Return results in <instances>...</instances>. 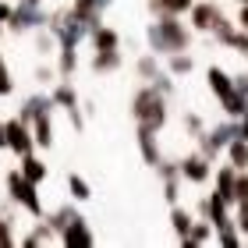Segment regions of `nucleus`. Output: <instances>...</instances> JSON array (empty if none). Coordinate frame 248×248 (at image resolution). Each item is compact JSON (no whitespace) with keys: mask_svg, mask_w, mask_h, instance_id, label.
<instances>
[{"mask_svg":"<svg viewBox=\"0 0 248 248\" xmlns=\"http://www.w3.org/2000/svg\"><path fill=\"white\" fill-rule=\"evenodd\" d=\"M57 234L50 231V223H36V231H29L25 238H18L21 245H29V248H36V245H46V241H53Z\"/></svg>","mask_w":248,"mask_h":248,"instance_id":"31","label":"nucleus"},{"mask_svg":"<svg viewBox=\"0 0 248 248\" xmlns=\"http://www.w3.org/2000/svg\"><path fill=\"white\" fill-rule=\"evenodd\" d=\"M4 25L11 32H36L46 29V7L43 4H29V0H18V7H11V15Z\"/></svg>","mask_w":248,"mask_h":248,"instance_id":"5","label":"nucleus"},{"mask_svg":"<svg viewBox=\"0 0 248 248\" xmlns=\"http://www.w3.org/2000/svg\"><path fill=\"white\" fill-rule=\"evenodd\" d=\"M156 174H160V181H163V199L170 202H181V188H185V177L181 170H177V163L174 160H160L156 163Z\"/></svg>","mask_w":248,"mask_h":248,"instance_id":"9","label":"nucleus"},{"mask_svg":"<svg viewBox=\"0 0 248 248\" xmlns=\"http://www.w3.org/2000/svg\"><path fill=\"white\" fill-rule=\"evenodd\" d=\"M206 85H209V93L217 96L220 103L234 93V78H231V71H223L220 64H209V67H206Z\"/></svg>","mask_w":248,"mask_h":248,"instance_id":"12","label":"nucleus"},{"mask_svg":"<svg viewBox=\"0 0 248 248\" xmlns=\"http://www.w3.org/2000/svg\"><path fill=\"white\" fill-rule=\"evenodd\" d=\"M167 103H170V99L160 96L149 82L139 85V89L131 93V121H135V128H145V131H156V135H160V131L167 128V121H170Z\"/></svg>","mask_w":248,"mask_h":248,"instance_id":"2","label":"nucleus"},{"mask_svg":"<svg viewBox=\"0 0 248 248\" xmlns=\"http://www.w3.org/2000/svg\"><path fill=\"white\" fill-rule=\"evenodd\" d=\"M15 223H11V217H0V248H15L18 245V238H15Z\"/></svg>","mask_w":248,"mask_h":248,"instance_id":"37","label":"nucleus"},{"mask_svg":"<svg viewBox=\"0 0 248 248\" xmlns=\"http://www.w3.org/2000/svg\"><path fill=\"white\" fill-rule=\"evenodd\" d=\"M234 206H248V170H238L234 177Z\"/></svg>","mask_w":248,"mask_h":248,"instance_id":"35","label":"nucleus"},{"mask_svg":"<svg viewBox=\"0 0 248 248\" xmlns=\"http://www.w3.org/2000/svg\"><path fill=\"white\" fill-rule=\"evenodd\" d=\"M195 4V0H149V15L160 18V15H188V7Z\"/></svg>","mask_w":248,"mask_h":248,"instance_id":"23","label":"nucleus"},{"mask_svg":"<svg viewBox=\"0 0 248 248\" xmlns=\"http://www.w3.org/2000/svg\"><path fill=\"white\" fill-rule=\"evenodd\" d=\"M191 36H195V32L177 15H160V18H153L149 25H145V43H149V50L156 57H170L177 50H188Z\"/></svg>","mask_w":248,"mask_h":248,"instance_id":"1","label":"nucleus"},{"mask_svg":"<svg viewBox=\"0 0 248 248\" xmlns=\"http://www.w3.org/2000/svg\"><path fill=\"white\" fill-rule=\"evenodd\" d=\"M231 78H234V93H241L248 99V75L241 71V75H231Z\"/></svg>","mask_w":248,"mask_h":248,"instance_id":"40","label":"nucleus"},{"mask_svg":"<svg viewBox=\"0 0 248 248\" xmlns=\"http://www.w3.org/2000/svg\"><path fill=\"white\" fill-rule=\"evenodd\" d=\"M18 170H21V177H29L32 185H43V181H46V163H43L36 153H25V156H21V167H18Z\"/></svg>","mask_w":248,"mask_h":248,"instance_id":"20","label":"nucleus"},{"mask_svg":"<svg viewBox=\"0 0 248 248\" xmlns=\"http://www.w3.org/2000/svg\"><path fill=\"white\" fill-rule=\"evenodd\" d=\"M93 4H96V7H99V11H107V7H110V4H114V0H93Z\"/></svg>","mask_w":248,"mask_h":248,"instance_id":"45","label":"nucleus"},{"mask_svg":"<svg viewBox=\"0 0 248 248\" xmlns=\"http://www.w3.org/2000/svg\"><path fill=\"white\" fill-rule=\"evenodd\" d=\"M71 15L82 18L85 25H89V32H93V29L99 25V21H103V11H99V7L93 4V0H75V4H71Z\"/></svg>","mask_w":248,"mask_h":248,"instance_id":"26","label":"nucleus"},{"mask_svg":"<svg viewBox=\"0 0 248 248\" xmlns=\"http://www.w3.org/2000/svg\"><path fill=\"white\" fill-rule=\"evenodd\" d=\"M163 61H167V75H174V78H185V75L195 71V57L185 53V50H177L170 57H163Z\"/></svg>","mask_w":248,"mask_h":248,"instance_id":"24","label":"nucleus"},{"mask_svg":"<svg viewBox=\"0 0 248 248\" xmlns=\"http://www.w3.org/2000/svg\"><path fill=\"white\" fill-rule=\"evenodd\" d=\"M0 32H4V21H0Z\"/></svg>","mask_w":248,"mask_h":248,"instance_id":"48","label":"nucleus"},{"mask_svg":"<svg viewBox=\"0 0 248 248\" xmlns=\"http://www.w3.org/2000/svg\"><path fill=\"white\" fill-rule=\"evenodd\" d=\"M57 241L67 245V248H89V245H96V234H93V227H89V220L78 213V217L57 234Z\"/></svg>","mask_w":248,"mask_h":248,"instance_id":"8","label":"nucleus"},{"mask_svg":"<svg viewBox=\"0 0 248 248\" xmlns=\"http://www.w3.org/2000/svg\"><path fill=\"white\" fill-rule=\"evenodd\" d=\"M67 117H71V124H75V131H85V117H82V110H67Z\"/></svg>","mask_w":248,"mask_h":248,"instance_id":"41","label":"nucleus"},{"mask_svg":"<svg viewBox=\"0 0 248 248\" xmlns=\"http://www.w3.org/2000/svg\"><path fill=\"white\" fill-rule=\"evenodd\" d=\"M234 177H238V170H234L231 163L217 170V188H213V191H217V195L227 202V206H234Z\"/></svg>","mask_w":248,"mask_h":248,"instance_id":"22","label":"nucleus"},{"mask_svg":"<svg viewBox=\"0 0 248 248\" xmlns=\"http://www.w3.org/2000/svg\"><path fill=\"white\" fill-rule=\"evenodd\" d=\"M11 93H15V75H11L7 61L0 57V96H11Z\"/></svg>","mask_w":248,"mask_h":248,"instance_id":"38","label":"nucleus"},{"mask_svg":"<svg viewBox=\"0 0 248 248\" xmlns=\"http://www.w3.org/2000/svg\"><path fill=\"white\" fill-rule=\"evenodd\" d=\"M89 39H93L96 50H121V32L110 29V25H103V21H99L93 32H89Z\"/></svg>","mask_w":248,"mask_h":248,"instance_id":"18","label":"nucleus"},{"mask_svg":"<svg viewBox=\"0 0 248 248\" xmlns=\"http://www.w3.org/2000/svg\"><path fill=\"white\" fill-rule=\"evenodd\" d=\"M231 209H234V206H227V202H223V199L217 195V191L202 195V199H199V206H195V213H199L202 220H209L213 227H220L223 220H231Z\"/></svg>","mask_w":248,"mask_h":248,"instance_id":"11","label":"nucleus"},{"mask_svg":"<svg viewBox=\"0 0 248 248\" xmlns=\"http://www.w3.org/2000/svg\"><path fill=\"white\" fill-rule=\"evenodd\" d=\"M217 15H220L217 0H195V4L188 7V29L191 32H209L213 21H217Z\"/></svg>","mask_w":248,"mask_h":248,"instance_id":"10","label":"nucleus"},{"mask_svg":"<svg viewBox=\"0 0 248 248\" xmlns=\"http://www.w3.org/2000/svg\"><path fill=\"white\" fill-rule=\"evenodd\" d=\"M139 153H142V160L149 163V167H156L163 160V153H160V139H156V131H145V128H139Z\"/></svg>","mask_w":248,"mask_h":248,"instance_id":"15","label":"nucleus"},{"mask_svg":"<svg viewBox=\"0 0 248 248\" xmlns=\"http://www.w3.org/2000/svg\"><path fill=\"white\" fill-rule=\"evenodd\" d=\"M149 85H153L160 96H167V99H174V93H177V82H174V75H167V71H160V75H156Z\"/></svg>","mask_w":248,"mask_h":248,"instance_id":"34","label":"nucleus"},{"mask_svg":"<svg viewBox=\"0 0 248 248\" xmlns=\"http://www.w3.org/2000/svg\"><path fill=\"white\" fill-rule=\"evenodd\" d=\"M191 223H195V213L185 209L181 202H174V206H170V227H174V234H177V241H181L185 234H188Z\"/></svg>","mask_w":248,"mask_h":248,"instance_id":"25","label":"nucleus"},{"mask_svg":"<svg viewBox=\"0 0 248 248\" xmlns=\"http://www.w3.org/2000/svg\"><path fill=\"white\" fill-rule=\"evenodd\" d=\"M209 241H213V223L209 220H195L188 227V234L181 238L185 248H202V245H209Z\"/></svg>","mask_w":248,"mask_h":248,"instance_id":"17","label":"nucleus"},{"mask_svg":"<svg viewBox=\"0 0 248 248\" xmlns=\"http://www.w3.org/2000/svg\"><path fill=\"white\" fill-rule=\"evenodd\" d=\"M7 15H11V4H7V0H0V21H7Z\"/></svg>","mask_w":248,"mask_h":248,"instance_id":"44","label":"nucleus"},{"mask_svg":"<svg viewBox=\"0 0 248 248\" xmlns=\"http://www.w3.org/2000/svg\"><path fill=\"white\" fill-rule=\"evenodd\" d=\"M241 4H248V0H238V7H241Z\"/></svg>","mask_w":248,"mask_h":248,"instance_id":"47","label":"nucleus"},{"mask_svg":"<svg viewBox=\"0 0 248 248\" xmlns=\"http://www.w3.org/2000/svg\"><path fill=\"white\" fill-rule=\"evenodd\" d=\"M238 25L248 32V4H241V11H238Z\"/></svg>","mask_w":248,"mask_h":248,"instance_id":"43","label":"nucleus"},{"mask_svg":"<svg viewBox=\"0 0 248 248\" xmlns=\"http://www.w3.org/2000/svg\"><path fill=\"white\" fill-rule=\"evenodd\" d=\"M185 185H209L213 181V160H206L202 153H188L185 160H177Z\"/></svg>","mask_w":248,"mask_h":248,"instance_id":"6","label":"nucleus"},{"mask_svg":"<svg viewBox=\"0 0 248 248\" xmlns=\"http://www.w3.org/2000/svg\"><path fill=\"white\" fill-rule=\"evenodd\" d=\"M181 124H185V131L191 135V139H199V135L206 131V121H202L195 110H191V114H185V117H181Z\"/></svg>","mask_w":248,"mask_h":248,"instance_id":"36","label":"nucleus"},{"mask_svg":"<svg viewBox=\"0 0 248 248\" xmlns=\"http://www.w3.org/2000/svg\"><path fill=\"white\" fill-rule=\"evenodd\" d=\"M131 67H135V75H139L142 82H153V78L163 71V67H160V57H156V53H142V57L135 61Z\"/></svg>","mask_w":248,"mask_h":248,"instance_id":"28","label":"nucleus"},{"mask_svg":"<svg viewBox=\"0 0 248 248\" xmlns=\"http://www.w3.org/2000/svg\"><path fill=\"white\" fill-rule=\"evenodd\" d=\"M234 223H238L241 238L248 241V206H234Z\"/></svg>","mask_w":248,"mask_h":248,"instance_id":"39","label":"nucleus"},{"mask_svg":"<svg viewBox=\"0 0 248 248\" xmlns=\"http://www.w3.org/2000/svg\"><path fill=\"white\" fill-rule=\"evenodd\" d=\"M220 107H223V117H234V121H238V117L245 114V110H248V99H245L241 93H231Z\"/></svg>","mask_w":248,"mask_h":248,"instance_id":"32","label":"nucleus"},{"mask_svg":"<svg viewBox=\"0 0 248 248\" xmlns=\"http://www.w3.org/2000/svg\"><path fill=\"white\" fill-rule=\"evenodd\" d=\"M67 191H71L75 202H89V199H93V185H89L82 174H75V170L67 174Z\"/></svg>","mask_w":248,"mask_h":248,"instance_id":"29","label":"nucleus"},{"mask_svg":"<svg viewBox=\"0 0 248 248\" xmlns=\"http://www.w3.org/2000/svg\"><path fill=\"white\" fill-rule=\"evenodd\" d=\"M4 139H7V149L18 153V156H25V153L36 149V142H32V128H29L21 117L4 121Z\"/></svg>","mask_w":248,"mask_h":248,"instance_id":"7","label":"nucleus"},{"mask_svg":"<svg viewBox=\"0 0 248 248\" xmlns=\"http://www.w3.org/2000/svg\"><path fill=\"white\" fill-rule=\"evenodd\" d=\"M39 185H32L29 177H21V170H7V199L15 202V206H21L29 213V217H43V199H39Z\"/></svg>","mask_w":248,"mask_h":248,"instance_id":"3","label":"nucleus"},{"mask_svg":"<svg viewBox=\"0 0 248 248\" xmlns=\"http://www.w3.org/2000/svg\"><path fill=\"white\" fill-rule=\"evenodd\" d=\"M121 64H124V53H121V50H96L89 67H93L96 75H114Z\"/></svg>","mask_w":248,"mask_h":248,"instance_id":"14","label":"nucleus"},{"mask_svg":"<svg viewBox=\"0 0 248 248\" xmlns=\"http://www.w3.org/2000/svg\"><path fill=\"white\" fill-rule=\"evenodd\" d=\"M213 241L223 245V248H241V245H245V238H241V231H238V223H234V217L223 220L220 227H213Z\"/></svg>","mask_w":248,"mask_h":248,"instance_id":"16","label":"nucleus"},{"mask_svg":"<svg viewBox=\"0 0 248 248\" xmlns=\"http://www.w3.org/2000/svg\"><path fill=\"white\" fill-rule=\"evenodd\" d=\"M0 149H7V139H4V121H0Z\"/></svg>","mask_w":248,"mask_h":248,"instance_id":"46","label":"nucleus"},{"mask_svg":"<svg viewBox=\"0 0 248 248\" xmlns=\"http://www.w3.org/2000/svg\"><path fill=\"white\" fill-rule=\"evenodd\" d=\"M75 217H78V209H75V206H61V209H53L50 217H46V223H50V231H53V234H61Z\"/></svg>","mask_w":248,"mask_h":248,"instance_id":"30","label":"nucleus"},{"mask_svg":"<svg viewBox=\"0 0 248 248\" xmlns=\"http://www.w3.org/2000/svg\"><path fill=\"white\" fill-rule=\"evenodd\" d=\"M238 139H245V142H248V110L238 117Z\"/></svg>","mask_w":248,"mask_h":248,"instance_id":"42","label":"nucleus"},{"mask_svg":"<svg viewBox=\"0 0 248 248\" xmlns=\"http://www.w3.org/2000/svg\"><path fill=\"white\" fill-rule=\"evenodd\" d=\"M61 57H57V75L61 78H71L78 71V50H57Z\"/></svg>","mask_w":248,"mask_h":248,"instance_id":"33","label":"nucleus"},{"mask_svg":"<svg viewBox=\"0 0 248 248\" xmlns=\"http://www.w3.org/2000/svg\"><path fill=\"white\" fill-rule=\"evenodd\" d=\"M223 153H227V163L234 170H248V142L245 139H231Z\"/></svg>","mask_w":248,"mask_h":248,"instance_id":"27","label":"nucleus"},{"mask_svg":"<svg viewBox=\"0 0 248 248\" xmlns=\"http://www.w3.org/2000/svg\"><path fill=\"white\" fill-rule=\"evenodd\" d=\"M53 110V99H50V93H32V96H25L21 99V110H18V117L21 121H32V117H39V114H50Z\"/></svg>","mask_w":248,"mask_h":248,"instance_id":"13","label":"nucleus"},{"mask_svg":"<svg viewBox=\"0 0 248 248\" xmlns=\"http://www.w3.org/2000/svg\"><path fill=\"white\" fill-rule=\"evenodd\" d=\"M50 99H53V107H61V110H75L78 107V93H75V85L67 82V78H61V82L53 85Z\"/></svg>","mask_w":248,"mask_h":248,"instance_id":"21","label":"nucleus"},{"mask_svg":"<svg viewBox=\"0 0 248 248\" xmlns=\"http://www.w3.org/2000/svg\"><path fill=\"white\" fill-rule=\"evenodd\" d=\"M238 139V121L234 117H223L220 124H213V128H206L199 135V153L206 156V160H217V156H223V149H227V142Z\"/></svg>","mask_w":248,"mask_h":248,"instance_id":"4","label":"nucleus"},{"mask_svg":"<svg viewBox=\"0 0 248 248\" xmlns=\"http://www.w3.org/2000/svg\"><path fill=\"white\" fill-rule=\"evenodd\" d=\"M29 128H32V142H36V145H43V149H50V145H53V124H50V114L32 117Z\"/></svg>","mask_w":248,"mask_h":248,"instance_id":"19","label":"nucleus"}]
</instances>
